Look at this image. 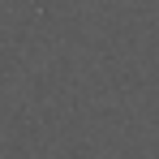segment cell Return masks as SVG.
Segmentation results:
<instances>
[]
</instances>
